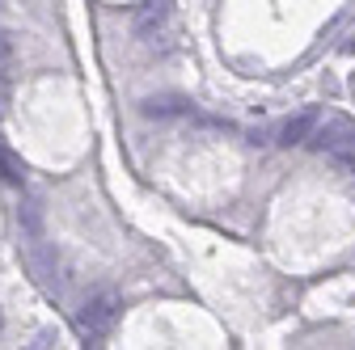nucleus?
<instances>
[{"instance_id":"1","label":"nucleus","mask_w":355,"mask_h":350,"mask_svg":"<svg viewBox=\"0 0 355 350\" xmlns=\"http://www.w3.org/2000/svg\"><path fill=\"white\" fill-rule=\"evenodd\" d=\"M119 321V295H98V300H89L85 304V313H80V333L85 338H102V333H110V325Z\"/></svg>"},{"instance_id":"2","label":"nucleus","mask_w":355,"mask_h":350,"mask_svg":"<svg viewBox=\"0 0 355 350\" xmlns=\"http://www.w3.org/2000/svg\"><path fill=\"white\" fill-rule=\"evenodd\" d=\"M313 127H318V110H300V114H292V118L284 122V131H279V144H284V148L304 144L309 136H313Z\"/></svg>"},{"instance_id":"3","label":"nucleus","mask_w":355,"mask_h":350,"mask_svg":"<svg viewBox=\"0 0 355 350\" xmlns=\"http://www.w3.org/2000/svg\"><path fill=\"white\" fill-rule=\"evenodd\" d=\"M187 98H178V93H165V98H148L144 102V114L148 118H169V114H187Z\"/></svg>"},{"instance_id":"5","label":"nucleus","mask_w":355,"mask_h":350,"mask_svg":"<svg viewBox=\"0 0 355 350\" xmlns=\"http://www.w3.org/2000/svg\"><path fill=\"white\" fill-rule=\"evenodd\" d=\"M161 17H165V5L157 0V5H153V9H144V17H140V34H148L153 26H161Z\"/></svg>"},{"instance_id":"6","label":"nucleus","mask_w":355,"mask_h":350,"mask_svg":"<svg viewBox=\"0 0 355 350\" xmlns=\"http://www.w3.org/2000/svg\"><path fill=\"white\" fill-rule=\"evenodd\" d=\"M5 59H9V38L0 34V64H5Z\"/></svg>"},{"instance_id":"4","label":"nucleus","mask_w":355,"mask_h":350,"mask_svg":"<svg viewBox=\"0 0 355 350\" xmlns=\"http://www.w3.org/2000/svg\"><path fill=\"white\" fill-rule=\"evenodd\" d=\"M0 173H5L9 182H21V173H26V169H21V160H17L5 144H0Z\"/></svg>"}]
</instances>
